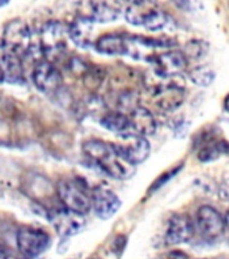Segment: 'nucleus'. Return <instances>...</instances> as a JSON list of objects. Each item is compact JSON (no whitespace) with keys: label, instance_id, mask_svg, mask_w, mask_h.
I'll return each instance as SVG.
<instances>
[{"label":"nucleus","instance_id":"11","mask_svg":"<svg viewBox=\"0 0 229 259\" xmlns=\"http://www.w3.org/2000/svg\"><path fill=\"white\" fill-rule=\"evenodd\" d=\"M86 15L95 23H111L124 15L125 4L121 0H88Z\"/></svg>","mask_w":229,"mask_h":259},{"label":"nucleus","instance_id":"30","mask_svg":"<svg viewBox=\"0 0 229 259\" xmlns=\"http://www.w3.org/2000/svg\"><path fill=\"white\" fill-rule=\"evenodd\" d=\"M0 82H2V73H0Z\"/></svg>","mask_w":229,"mask_h":259},{"label":"nucleus","instance_id":"15","mask_svg":"<svg viewBox=\"0 0 229 259\" xmlns=\"http://www.w3.org/2000/svg\"><path fill=\"white\" fill-rule=\"evenodd\" d=\"M95 22L88 16L80 15L68 26L69 39L81 49H89L95 46Z\"/></svg>","mask_w":229,"mask_h":259},{"label":"nucleus","instance_id":"14","mask_svg":"<svg viewBox=\"0 0 229 259\" xmlns=\"http://www.w3.org/2000/svg\"><path fill=\"white\" fill-rule=\"evenodd\" d=\"M194 222L188 214L171 216L166 228L165 242L167 246H177L189 242L194 235Z\"/></svg>","mask_w":229,"mask_h":259},{"label":"nucleus","instance_id":"29","mask_svg":"<svg viewBox=\"0 0 229 259\" xmlns=\"http://www.w3.org/2000/svg\"><path fill=\"white\" fill-rule=\"evenodd\" d=\"M121 2H123V3H124L125 6H127V4L132 3V2H135V0H121Z\"/></svg>","mask_w":229,"mask_h":259},{"label":"nucleus","instance_id":"20","mask_svg":"<svg viewBox=\"0 0 229 259\" xmlns=\"http://www.w3.org/2000/svg\"><path fill=\"white\" fill-rule=\"evenodd\" d=\"M224 153H229V145L225 141L208 143L198 151V159L201 162H212L220 158Z\"/></svg>","mask_w":229,"mask_h":259},{"label":"nucleus","instance_id":"22","mask_svg":"<svg viewBox=\"0 0 229 259\" xmlns=\"http://www.w3.org/2000/svg\"><path fill=\"white\" fill-rule=\"evenodd\" d=\"M174 6L186 14H198L204 10L202 0H171Z\"/></svg>","mask_w":229,"mask_h":259},{"label":"nucleus","instance_id":"17","mask_svg":"<svg viewBox=\"0 0 229 259\" xmlns=\"http://www.w3.org/2000/svg\"><path fill=\"white\" fill-rule=\"evenodd\" d=\"M0 73H2V82L22 84L24 81L22 58L10 53H0Z\"/></svg>","mask_w":229,"mask_h":259},{"label":"nucleus","instance_id":"2","mask_svg":"<svg viewBox=\"0 0 229 259\" xmlns=\"http://www.w3.org/2000/svg\"><path fill=\"white\" fill-rule=\"evenodd\" d=\"M124 18L129 24L149 31H161L170 23L169 15L153 0H135L125 6Z\"/></svg>","mask_w":229,"mask_h":259},{"label":"nucleus","instance_id":"10","mask_svg":"<svg viewBox=\"0 0 229 259\" xmlns=\"http://www.w3.org/2000/svg\"><path fill=\"white\" fill-rule=\"evenodd\" d=\"M31 77L34 85L43 93L57 92L62 85V74L60 69L49 60L36 62Z\"/></svg>","mask_w":229,"mask_h":259},{"label":"nucleus","instance_id":"26","mask_svg":"<svg viewBox=\"0 0 229 259\" xmlns=\"http://www.w3.org/2000/svg\"><path fill=\"white\" fill-rule=\"evenodd\" d=\"M0 259H12L11 252L6 247H0Z\"/></svg>","mask_w":229,"mask_h":259},{"label":"nucleus","instance_id":"12","mask_svg":"<svg viewBox=\"0 0 229 259\" xmlns=\"http://www.w3.org/2000/svg\"><path fill=\"white\" fill-rule=\"evenodd\" d=\"M154 72L165 77L181 76L188 66V58L182 52L177 50H166L158 53L151 61Z\"/></svg>","mask_w":229,"mask_h":259},{"label":"nucleus","instance_id":"5","mask_svg":"<svg viewBox=\"0 0 229 259\" xmlns=\"http://www.w3.org/2000/svg\"><path fill=\"white\" fill-rule=\"evenodd\" d=\"M16 246L23 258L34 259L48 250L50 235L38 227L23 226L16 232Z\"/></svg>","mask_w":229,"mask_h":259},{"label":"nucleus","instance_id":"8","mask_svg":"<svg viewBox=\"0 0 229 259\" xmlns=\"http://www.w3.org/2000/svg\"><path fill=\"white\" fill-rule=\"evenodd\" d=\"M113 145L121 157L133 166L143 163L149 158L151 151L150 142L146 139V137L132 133L121 134L120 139Z\"/></svg>","mask_w":229,"mask_h":259},{"label":"nucleus","instance_id":"1","mask_svg":"<svg viewBox=\"0 0 229 259\" xmlns=\"http://www.w3.org/2000/svg\"><path fill=\"white\" fill-rule=\"evenodd\" d=\"M82 153L96 169L109 177L127 180L132 176L133 165L121 157L113 143L100 139H89L82 145Z\"/></svg>","mask_w":229,"mask_h":259},{"label":"nucleus","instance_id":"3","mask_svg":"<svg viewBox=\"0 0 229 259\" xmlns=\"http://www.w3.org/2000/svg\"><path fill=\"white\" fill-rule=\"evenodd\" d=\"M2 46L3 52L18 56L22 60L32 56L36 49H40L39 44L32 39V32L28 24L20 19L10 20L6 24L2 36Z\"/></svg>","mask_w":229,"mask_h":259},{"label":"nucleus","instance_id":"13","mask_svg":"<svg viewBox=\"0 0 229 259\" xmlns=\"http://www.w3.org/2000/svg\"><path fill=\"white\" fill-rule=\"evenodd\" d=\"M90 202L95 213L103 220L111 219L120 209L121 201L115 192L105 186H96L90 192Z\"/></svg>","mask_w":229,"mask_h":259},{"label":"nucleus","instance_id":"7","mask_svg":"<svg viewBox=\"0 0 229 259\" xmlns=\"http://www.w3.org/2000/svg\"><path fill=\"white\" fill-rule=\"evenodd\" d=\"M46 218L50 220L61 238H70L78 234L85 226V216L68 210L61 204L49 208L46 210Z\"/></svg>","mask_w":229,"mask_h":259},{"label":"nucleus","instance_id":"24","mask_svg":"<svg viewBox=\"0 0 229 259\" xmlns=\"http://www.w3.org/2000/svg\"><path fill=\"white\" fill-rule=\"evenodd\" d=\"M181 167H182V166H177V167H175V169L170 170V171H166V173L162 174L161 177L158 178L157 181L154 182V185L151 186V188H150V190H157L158 188H161L162 185H165L166 182L169 181L170 178L174 177V176H175V174H177L178 171H179V170H181Z\"/></svg>","mask_w":229,"mask_h":259},{"label":"nucleus","instance_id":"4","mask_svg":"<svg viewBox=\"0 0 229 259\" xmlns=\"http://www.w3.org/2000/svg\"><path fill=\"white\" fill-rule=\"evenodd\" d=\"M57 197L61 205L74 213L86 216L92 209L90 193L84 184L73 178H65L57 184Z\"/></svg>","mask_w":229,"mask_h":259},{"label":"nucleus","instance_id":"6","mask_svg":"<svg viewBox=\"0 0 229 259\" xmlns=\"http://www.w3.org/2000/svg\"><path fill=\"white\" fill-rule=\"evenodd\" d=\"M69 42L68 26L58 20H49L39 30L40 50L46 56H58L66 50Z\"/></svg>","mask_w":229,"mask_h":259},{"label":"nucleus","instance_id":"16","mask_svg":"<svg viewBox=\"0 0 229 259\" xmlns=\"http://www.w3.org/2000/svg\"><path fill=\"white\" fill-rule=\"evenodd\" d=\"M128 117V133L142 135V137H149L153 135L157 130V120L151 113V111L142 105H138L131 109L128 113H125Z\"/></svg>","mask_w":229,"mask_h":259},{"label":"nucleus","instance_id":"18","mask_svg":"<svg viewBox=\"0 0 229 259\" xmlns=\"http://www.w3.org/2000/svg\"><path fill=\"white\" fill-rule=\"evenodd\" d=\"M95 49L105 56H127L125 34H104L95 42Z\"/></svg>","mask_w":229,"mask_h":259},{"label":"nucleus","instance_id":"21","mask_svg":"<svg viewBox=\"0 0 229 259\" xmlns=\"http://www.w3.org/2000/svg\"><path fill=\"white\" fill-rule=\"evenodd\" d=\"M189 77L190 80L198 87H209L214 81V72L206 66H198V68L190 70Z\"/></svg>","mask_w":229,"mask_h":259},{"label":"nucleus","instance_id":"28","mask_svg":"<svg viewBox=\"0 0 229 259\" xmlns=\"http://www.w3.org/2000/svg\"><path fill=\"white\" fill-rule=\"evenodd\" d=\"M8 2H10V0H0V8L4 7V6H7Z\"/></svg>","mask_w":229,"mask_h":259},{"label":"nucleus","instance_id":"9","mask_svg":"<svg viewBox=\"0 0 229 259\" xmlns=\"http://www.w3.org/2000/svg\"><path fill=\"white\" fill-rule=\"evenodd\" d=\"M226 227V220L216 208L210 205H202L198 208L196 214L194 228L198 234L206 240H214L224 234Z\"/></svg>","mask_w":229,"mask_h":259},{"label":"nucleus","instance_id":"27","mask_svg":"<svg viewBox=\"0 0 229 259\" xmlns=\"http://www.w3.org/2000/svg\"><path fill=\"white\" fill-rule=\"evenodd\" d=\"M224 108H225V111H228L229 112V95L226 96L225 101H224Z\"/></svg>","mask_w":229,"mask_h":259},{"label":"nucleus","instance_id":"23","mask_svg":"<svg viewBox=\"0 0 229 259\" xmlns=\"http://www.w3.org/2000/svg\"><path fill=\"white\" fill-rule=\"evenodd\" d=\"M206 49L208 48H206V45L204 42H201V40H193V42L188 44L186 53H184V54L186 56V58L188 57H190V58H200V57L205 54Z\"/></svg>","mask_w":229,"mask_h":259},{"label":"nucleus","instance_id":"19","mask_svg":"<svg viewBox=\"0 0 229 259\" xmlns=\"http://www.w3.org/2000/svg\"><path fill=\"white\" fill-rule=\"evenodd\" d=\"M101 124L107 130L119 134V135L129 131L128 117L124 112H120V111H112V112L105 113L104 116L101 117Z\"/></svg>","mask_w":229,"mask_h":259},{"label":"nucleus","instance_id":"25","mask_svg":"<svg viewBox=\"0 0 229 259\" xmlns=\"http://www.w3.org/2000/svg\"><path fill=\"white\" fill-rule=\"evenodd\" d=\"M165 259H190L184 251H170L169 254L166 255Z\"/></svg>","mask_w":229,"mask_h":259}]
</instances>
